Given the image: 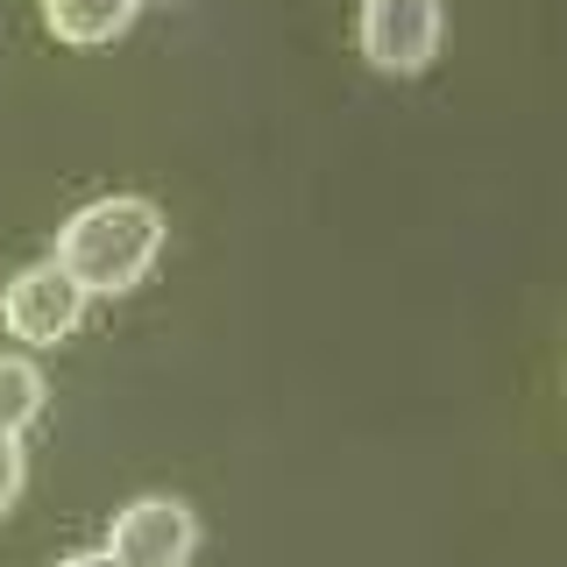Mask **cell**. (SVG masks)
Masks as SVG:
<instances>
[{
  "label": "cell",
  "instance_id": "1",
  "mask_svg": "<svg viewBox=\"0 0 567 567\" xmlns=\"http://www.w3.org/2000/svg\"><path fill=\"white\" fill-rule=\"evenodd\" d=\"M164 248V206L142 199V192H106L85 199L71 220L58 227V262L79 277V291H128L142 284V270Z\"/></svg>",
  "mask_w": 567,
  "mask_h": 567
},
{
  "label": "cell",
  "instance_id": "2",
  "mask_svg": "<svg viewBox=\"0 0 567 567\" xmlns=\"http://www.w3.org/2000/svg\"><path fill=\"white\" fill-rule=\"evenodd\" d=\"M0 319H8L14 341H29V348H58L64 333L85 319V291H79V277H71L58 256L22 262V270L8 277V291H0Z\"/></svg>",
  "mask_w": 567,
  "mask_h": 567
},
{
  "label": "cell",
  "instance_id": "3",
  "mask_svg": "<svg viewBox=\"0 0 567 567\" xmlns=\"http://www.w3.org/2000/svg\"><path fill=\"white\" fill-rule=\"evenodd\" d=\"M192 546H199V518L185 496H135L114 511V532H106V554L121 567H185Z\"/></svg>",
  "mask_w": 567,
  "mask_h": 567
},
{
  "label": "cell",
  "instance_id": "4",
  "mask_svg": "<svg viewBox=\"0 0 567 567\" xmlns=\"http://www.w3.org/2000/svg\"><path fill=\"white\" fill-rule=\"evenodd\" d=\"M362 50L398 79L425 71L440 50V0H362Z\"/></svg>",
  "mask_w": 567,
  "mask_h": 567
},
{
  "label": "cell",
  "instance_id": "5",
  "mask_svg": "<svg viewBox=\"0 0 567 567\" xmlns=\"http://www.w3.org/2000/svg\"><path fill=\"white\" fill-rule=\"evenodd\" d=\"M142 0H43V22L64 35V43H106L135 22Z\"/></svg>",
  "mask_w": 567,
  "mask_h": 567
},
{
  "label": "cell",
  "instance_id": "6",
  "mask_svg": "<svg viewBox=\"0 0 567 567\" xmlns=\"http://www.w3.org/2000/svg\"><path fill=\"white\" fill-rule=\"evenodd\" d=\"M43 369L29 362V354H14V348H0V433H22V425L43 412Z\"/></svg>",
  "mask_w": 567,
  "mask_h": 567
},
{
  "label": "cell",
  "instance_id": "7",
  "mask_svg": "<svg viewBox=\"0 0 567 567\" xmlns=\"http://www.w3.org/2000/svg\"><path fill=\"white\" fill-rule=\"evenodd\" d=\"M22 475H29V461H22V433H0V511L22 496Z\"/></svg>",
  "mask_w": 567,
  "mask_h": 567
},
{
  "label": "cell",
  "instance_id": "8",
  "mask_svg": "<svg viewBox=\"0 0 567 567\" xmlns=\"http://www.w3.org/2000/svg\"><path fill=\"white\" fill-rule=\"evenodd\" d=\"M58 567H121L114 554H106V546H85V554H64Z\"/></svg>",
  "mask_w": 567,
  "mask_h": 567
}]
</instances>
